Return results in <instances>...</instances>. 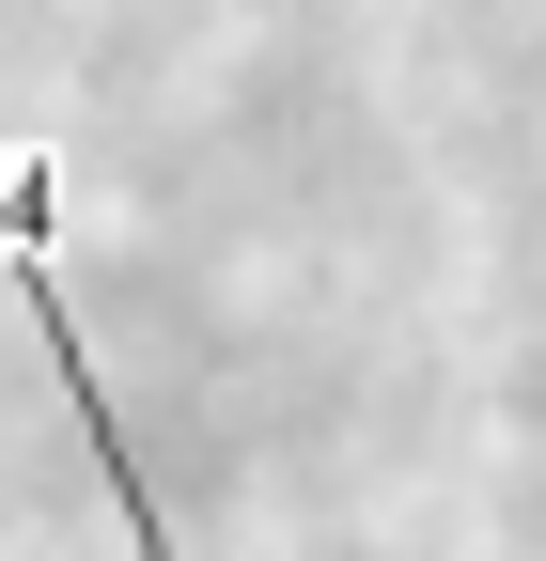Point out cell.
Segmentation results:
<instances>
[{
  "label": "cell",
  "mask_w": 546,
  "mask_h": 561,
  "mask_svg": "<svg viewBox=\"0 0 546 561\" xmlns=\"http://www.w3.org/2000/svg\"><path fill=\"white\" fill-rule=\"evenodd\" d=\"M47 172L32 157H0V265H16V297H32V328H47V375H62V405H79V437H94V468H110V500H125V546L141 561H187L172 530H157V500H141V453H125V421H110V390H94V359H79V328H62V280H47Z\"/></svg>",
  "instance_id": "obj_1"
}]
</instances>
